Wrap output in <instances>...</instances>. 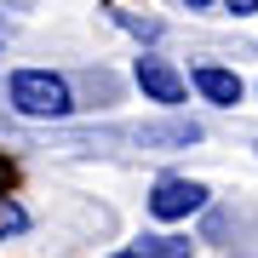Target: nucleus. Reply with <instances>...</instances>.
Instances as JSON below:
<instances>
[{"label":"nucleus","instance_id":"nucleus-1","mask_svg":"<svg viewBox=\"0 0 258 258\" xmlns=\"http://www.w3.org/2000/svg\"><path fill=\"white\" fill-rule=\"evenodd\" d=\"M6 92H12V109L29 115V120H63V115H75L69 81L52 75V69H18Z\"/></svg>","mask_w":258,"mask_h":258},{"label":"nucleus","instance_id":"nucleus-2","mask_svg":"<svg viewBox=\"0 0 258 258\" xmlns=\"http://www.w3.org/2000/svg\"><path fill=\"white\" fill-rule=\"evenodd\" d=\"M207 207V184H195V178H161L155 189H149V212H155L161 224H178L189 218V212Z\"/></svg>","mask_w":258,"mask_h":258},{"label":"nucleus","instance_id":"nucleus-6","mask_svg":"<svg viewBox=\"0 0 258 258\" xmlns=\"http://www.w3.org/2000/svg\"><path fill=\"white\" fill-rule=\"evenodd\" d=\"M138 144H201V126L195 120H172V126H144Z\"/></svg>","mask_w":258,"mask_h":258},{"label":"nucleus","instance_id":"nucleus-5","mask_svg":"<svg viewBox=\"0 0 258 258\" xmlns=\"http://www.w3.org/2000/svg\"><path fill=\"white\" fill-rule=\"evenodd\" d=\"M115 258H195V247L178 241V235H144V241H132V247L115 252Z\"/></svg>","mask_w":258,"mask_h":258},{"label":"nucleus","instance_id":"nucleus-3","mask_svg":"<svg viewBox=\"0 0 258 258\" xmlns=\"http://www.w3.org/2000/svg\"><path fill=\"white\" fill-rule=\"evenodd\" d=\"M132 81L144 86V98L149 103H184V75H178L172 63H161V57H138V69H132Z\"/></svg>","mask_w":258,"mask_h":258},{"label":"nucleus","instance_id":"nucleus-9","mask_svg":"<svg viewBox=\"0 0 258 258\" xmlns=\"http://www.w3.org/2000/svg\"><path fill=\"white\" fill-rule=\"evenodd\" d=\"M224 12H235V18H252V12H258V0H224Z\"/></svg>","mask_w":258,"mask_h":258},{"label":"nucleus","instance_id":"nucleus-11","mask_svg":"<svg viewBox=\"0 0 258 258\" xmlns=\"http://www.w3.org/2000/svg\"><path fill=\"white\" fill-rule=\"evenodd\" d=\"M6 35H12V29H6V18H0V46H6Z\"/></svg>","mask_w":258,"mask_h":258},{"label":"nucleus","instance_id":"nucleus-12","mask_svg":"<svg viewBox=\"0 0 258 258\" xmlns=\"http://www.w3.org/2000/svg\"><path fill=\"white\" fill-rule=\"evenodd\" d=\"M12 6H29V0H12Z\"/></svg>","mask_w":258,"mask_h":258},{"label":"nucleus","instance_id":"nucleus-10","mask_svg":"<svg viewBox=\"0 0 258 258\" xmlns=\"http://www.w3.org/2000/svg\"><path fill=\"white\" fill-rule=\"evenodd\" d=\"M184 6H189V12H207V6H218V0H184Z\"/></svg>","mask_w":258,"mask_h":258},{"label":"nucleus","instance_id":"nucleus-7","mask_svg":"<svg viewBox=\"0 0 258 258\" xmlns=\"http://www.w3.org/2000/svg\"><path fill=\"white\" fill-rule=\"evenodd\" d=\"M109 18H115L120 29H132V35H144V40H155V35H161V23H155V18H138V12H126V6H109Z\"/></svg>","mask_w":258,"mask_h":258},{"label":"nucleus","instance_id":"nucleus-8","mask_svg":"<svg viewBox=\"0 0 258 258\" xmlns=\"http://www.w3.org/2000/svg\"><path fill=\"white\" fill-rule=\"evenodd\" d=\"M23 230H29V212L18 201H0V241H6V235H23Z\"/></svg>","mask_w":258,"mask_h":258},{"label":"nucleus","instance_id":"nucleus-4","mask_svg":"<svg viewBox=\"0 0 258 258\" xmlns=\"http://www.w3.org/2000/svg\"><path fill=\"white\" fill-rule=\"evenodd\" d=\"M195 92L207 103H218V109H235L241 103V75L235 69H218V63H201L195 69Z\"/></svg>","mask_w":258,"mask_h":258}]
</instances>
